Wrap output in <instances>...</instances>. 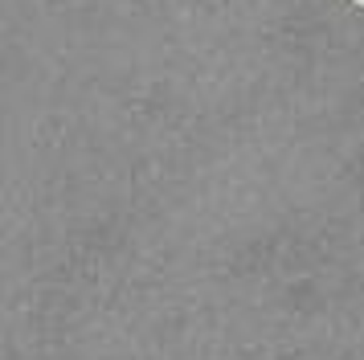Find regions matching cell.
<instances>
[{"label": "cell", "mask_w": 364, "mask_h": 360, "mask_svg": "<svg viewBox=\"0 0 364 360\" xmlns=\"http://www.w3.org/2000/svg\"><path fill=\"white\" fill-rule=\"evenodd\" d=\"M352 4H360V9H364V0H352Z\"/></svg>", "instance_id": "6da1fadb"}]
</instances>
